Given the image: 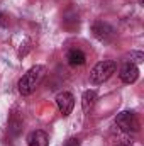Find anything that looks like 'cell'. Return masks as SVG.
Wrapping results in <instances>:
<instances>
[{"label": "cell", "instance_id": "cell-1", "mask_svg": "<svg viewBox=\"0 0 144 146\" xmlns=\"http://www.w3.org/2000/svg\"><path fill=\"white\" fill-rule=\"evenodd\" d=\"M44 75H46V68L42 65H36L31 70H27V73H24V76L19 80V85H17L20 95H31L41 83V80L44 78Z\"/></svg>", "mask_w": 144, "mask_h": 146}, {"label": "cell", "instance_id": "cell-2", "mask_svg": "<svg viewBox=\"0 0 144 146\" xmlns=\"http://www.w3.org/2000/svg\"><path fill=\"white\" fill-rule=\"evenodd\" d=\"M115 70H117V63L114 60H104V61L97 63L93 66V70L90 72V82L93 85H100V83L107 82L115 73Z\"/></svg>", "mask_w": 144, "mask_h": 146}, {"label": "cell", "instance_id": "cell-3", "mask_svg": "<svg viewBox=\"0 0 144 146\" xmlns=\"http://www.w3.org/2000/svg\"><path fill=\"white\" fill-rule=\"evenodd\" d=\"M115 124L120 131H126V133H131V131H139L141 127V122H139V117L136 112L132 110H124L120 114H117L115 117Z\"/></svg>", "mask_w": 144, "mask_h": 146}, {"label": "cell", "instance_id": "cell-4", "mask_svg": "<svg viewBox=\"0 0 144 146\" xmlns=\"http://www.w3.org/2000/svg\"><path fill=\"white\" fill-rule=\"evenodd\" d=\"M56 106L61 115H70L71 114L73 107H75V97H73L70 92H59L56 95Z\"/></svg>", "mask_w": 144, "mask_h": 146}, {"label": "cell", "instance_id": "cell-5", "mask_svg": "<svg viewBox=\"0 0 144 146\" xmlns=\"http://www.w3.org/2000/svg\"><path fill=\"white\" fill-rule=\"evenodd\" d=\"M92 34L100 41H108L110 37H114V27L104 21H97L92 24Z\"/></svg>", "mask_w": 144, "mask_h": 146}, {"label": "cell", "instance_id": "cell-6", "mask_svg": "<svg viewBox=\"0 0 144 146\" xmlns=\"http://www.w3.org/2000/svg\"><path fill=\"white\" fill-rule=\"evenodd\" d=\"M120 80L124 82V83H127V85H131V83H134L137 78H139V68L136 66V65H132V63H126L124 66H122V70H120Z\"/></svg>", "mask_w": 144, "mask_h": 146}, {"label": "cell", "instance_id": "cell-7", "mask_svg": "<svg viewBox=\"0 0 144 146\" xmlns=\"http://www.w3.org/2000/svg\"><path fill=\"white\" fill-rule=\"evenodd\" d=\"M48 143H49V138L41 129L29 133V136H27V146H48Z\"/></svg>", "mask_w": 144, "mask_h": 146}, {"label": "cell", "instance_id": "cell-8", "mask_svg": "<svg viewBox=\"0 0 144 146\" xmlns=\"http://www.w3.org/2000/svg\"><path fill=\"white\" fill-rule=\"evenodd\" d=\"M66 60H68V63L71 65V66H81L83 63H85V60H87V56H85V53L81 51V49H76V48H73L68 51V54H66Z\"/></svg>", "mask_w": 144, "mask_h": 146}, {"label": "cell", "instance_id": "cell-9", "mask_svg": "<svg viewBox=\"0 0 144 146\" xmlns=\"http://www.w3.org/2000/svg\"><path fill=\"white\" fill-rule=\"evenodd\" d=\"M97 99H98V95H97L95 90H87V92L83 94V97H81V107H83V110L88 112V110L95 106Z\"/></svg>", "mask_w": 144, "mask_h": 146}, {"label": "cell", "instance_id": "cell-10", "mask_svg": "<svg viewBox=\"0 0 144 146\" xmlns=\"http://www.w3.org/2000/svg\"><path fill=\"white\" fill-rule=\"evenodd\" d=\"M20 127H22V119H20V115H19L17 112H12L10 119H9V133H12L14 136H17L19 131H20Z\"/></svg>", "mask_w": 144, "mask_h": 146}, {"label": "cell", "instance_id": "cell-11", "mask_svg": "<svg viewBox=\"0 0 144 146\" xmlns=\"http://www.w3.org/2000/svg\"><path fill=\"white\" fill-rule=\"evenodd\" d=\"M143 60H144L143 51H131V54L127 56V63H132V65H139Z\"/></svg>", "mask_w": 144, "mask_h": 146}, {"label": "cell", "instance_id": "cell-12", "mask_svg": "<svg viewBox=\"0 0 144 146\" xmlns=\"http://www.w3.org/2000/svg\"><path fill=\"white\" fill-rule=\"evenodd\" d=\"M65 146H78V139L71 138V139H68V141L65 143Z\"/></svg>", "mask_w": 144, "mask_h": 146}, {"label": "cell", "instance_id": "cell-13", "mask_svg": "<svg viewBox=\"0 0 144 146\" xmlns=\"http://www.w3.org/2000/svg\"><path fill=\"white\" fill-rule=\"evenodd\" d=\"M5 24H7V17H5V15L0 12V27H3Z\"/></svg>", "mask_w": 144, "mask_h": 146}, {"label": "cell", "instance_id": "cell-14", "mask_svg": "<svg viewBox=\"0 0 144 146\" xmlns=\"http://www.w3.org/2000/svg\"><path fill=\"white\" fill-rule=\"evenodd\" d=\"M139 2V5H144V0H137Z\"/></svg>", "mask_w": 144, "mask_h": 146}, {"label": "cell", "instance_id": "cell-15", "mask_svg": "<svg viewBox=\"0 0 144 146\" xmlns=\"http://www.w3.org/2000/svg\"><path fill=\"white\" fill-rule=\"evenodd\" d=\"M115 146H127V145H115Z\"/></svg>", "mask_w": 144, "mask_h": 146}]
</instances>
